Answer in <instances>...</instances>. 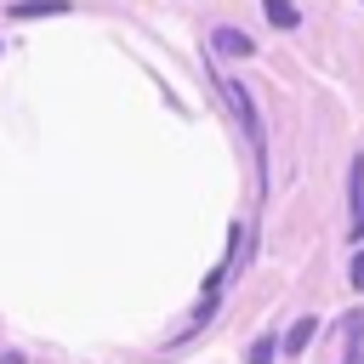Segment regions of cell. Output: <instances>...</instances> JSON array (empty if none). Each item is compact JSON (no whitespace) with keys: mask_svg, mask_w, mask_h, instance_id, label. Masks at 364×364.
Returning a JSON list of instances; mask_svg holds the SVG:
<instances>
[{"mask_svg":"<svg viewBox=\"0 0 364 364\" xmlns=\"http://www.w3.org/2000/svg\"><path fill=\"white\" fill-rule=\"evenodd\" d=\"M210 80H216V91H222V102H228V114L239 119V131H245V142H250V159H256V176L267 182V125H262V108H256V97H250V85H245V80H233V74H222V68H210Z\"/></svg>","mask_w":364,"mask_h":364,"instance_id":"obj_1","label":"cell"},{"mask_svg":"<svg viewBox=\"0 0 364 364\" xmlns=\"http://www.w3.org/2000/svg\"><path fill=\"white\" fill-rule=\"evenodd\" d=\"M353 245H364V154H353Z\"/></svg>","mask_w":364,"mask_h":364,"instance_id":"obj_2","label":"cell"},{"mask_svg":"<svg viewBox=\"0 0 364 364\" xmlns=\"http://www.w3.org/2000/svg\"><path fill=\"white\" fill-rule=\"evenodd\" d=\"M313 336H318V318H313V313H307V318H296V324H290V336H284V341H279V347H284V353H290V358H301V353H307V347H313Z\"/></svg>","mask_w":364,"mask_h":364,"instance_id":"obj_3","label":"cell"},{"mask_svg":"<svg viewBox=\"0 0 364 364\" xmlns=\"http://www.w3.org/2000/svg\"><path fill=\"white\" fill-rule=\"evenodd\" d=\"M210 46H216L222 57H250V51H256L245 28H216V34H210Z\"/></svg>","mask_w":364,"mask_h":364,"instance_id":"obj_4","label":"cell"},{"mask_svg":"<svg viewBox=\"0 0 364 364\" xmlns=\"http://www.w3.org/2000/svg\"><path fill=\"white\" fill-rule=\"evenodd\" d=\"M57 11H68V0H17V6H11L17 23H28V17H57Z\"/></svg>","mask_w":364,"mask_h":364,"instance_id":"obj_5","label":"cell"},{"mask_svg":"<svg viewBox=\"0 0 364 364\" xmlns=\"http://www.w3.org/2000/svg\"><path fill=\"white\" fill-rule=\"evenodd\" d=\"M262 11H267L273 28H301V11H296L290 0H262Z\"/></svg>","mask_w":364,"mask_h":364,"instance_id":"obj_6","label":"cell"},{"mask_svg":"<svg viewBox=\"0 0 364 364\" xmlns=\"http://www.w3.org/2000/svg\"><path fill=\"white\" fill-rule=\"evenodd\" d=\"M347 364H364V313H347Z\"/></svg>","mask_w":364,"mask_h":364,"instance_id":"obj_7","label":"cell"},{"mask_svg":"<svg viewBox=\"0 0 364 364\" xmlns=\"http://www.w3.org/2000/svg\"><path fill=\"white\" fill-rule=\"evenodd\" d=\"M279 353H284V347H279V336H256V341H250V353H245V364H273Z\"/></svg>","mask_w":364,"mask_h":364,"instance_id":"obj_8","label":"cell"},{"mask_svg":"<svg viewBox=\"0 0 364 364\" xmlns=\"http://www.w3.org/2000/svg\"><path fill=\"white\" fill-rule=\"evenodd\" d=\"M347 279H353V290H364V250L353 256V267H347Z\"/></svg>","mask_w":364,"mask_h":364,"instance_id":"obj_9","label":"cell"},{"mask_svg":"<svg viewBox=\"0 0 364 364\" xmlns=\"http://www.w3.org/2000/svg\"><path fill=\"white\" fill-rule=\"evenodd\" d=\"M0 364H23V353H0Z\"/></svg>","mask_w":364,"mask_h":364,"instance_id":"obj_10","label":"cell"}]
</instances>
